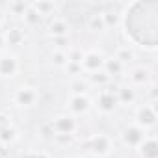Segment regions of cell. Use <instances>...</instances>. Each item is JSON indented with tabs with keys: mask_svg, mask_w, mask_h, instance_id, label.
Returning <instances> with one entry per match:
<instances>
[{
	"mask_svg": "<svg viewBox=\"0 0 158 158\" xmlns=\"http://www.w3.org/2000/svg\"><path fill=\"white\" fill-rule=\"evenodd\" d=\"M88 151L93 156H106L112 151V141H110L108 136L99 134V136H95V138H91L88 141Z\"/></svg>",
	"mask_w": 158,
	"mask_h": 158,
	"instance_id": "5b68a950",
	"label": "cell"
},
{
	"mask_svg": "<svg viewBox=\"0 0 158 158\" xmlns=\"http://www.w3.org/2000/svg\"><path fill=\"white\" fill-rule=\"evenodd\" d=\"M136 119H138V127L141 130L154 127V123H156V102H151V104L141 106L138 110V114H136Z\"/></svg>",
	"mask_w": 158,
	"mask_h": 158,
	"instance_id": "277c9868",
	"label": "cell"
},
{
	"mask_svg": "<svg viewBox=\"0 0 158 158\" xmlns=\"http://www.w3.org/2000/svg\"><path fill=\"white\" fill-rule=\"evenodd\" d=\"M82 58H84V52L80 48H69L67 52V60L71 63H82Z\"/></svg>",
	"mask_w": 158,
	"mask_h": 158,
	"instance_id": "d4e9b609",
	"label": "cell"
},
{
	"mask_svg": "<svg viewBox=\"0 0 158 158\" xmlns=\"http://www.w3.org/2000/svg\"><path fill=\"white\" fill-rule=\"evenodd\" d=\"M4 45H6V37H4V34L0 32V50L4 48Z\"/></svg>",
	"mask_w": 158,
	"mask_h": 158,
	"instance_id": "1f68e13d",
	"label": "cell"
},
{
	"mask_svg": "<svg viewBox=\"0 0 158 158\" xmlns=\"http://www.w3.org/2000/svg\"><path fill=\"white\" fill-rule=\"evenodd\" d=\"M28 6H30V4H26V2H10V4H8V10H10V13L23 17V13L28 10Z\"/></svg>",
	"mask_w": 158,
	"mask_h": 158,
	"instance_id": "cb8c5ba5",
	"label": "cell"
},
{
	"mask_svg": "<svg viewBox=\"0 0 158 158\" xmlns=\"http://www.w3.org/2000/svg\"><path fill=\"white\" fill-rule=\"evenodd\" d=\"M128 78L134 86H145V84L151 82V71L147 67H138L128 74Z\"/></svg>",
	"mask_w": 158,
	"mask_h": 158,
	"instance_id": "7c38bea8",
	"label": "cell"
},
{
	"mask_svg": "<svg viewBox=\"0 0 158 158\" xmlns=\"http://www.w3.org/2000/svg\"><path fill=\"white\" fill-rule=\"evenodd\" d=\"M37 91L32 88V86H21L15 89L13 93V102L17 106H23V108H28V106H34L35 101H37Z\"/></svg>",
	"mask_w": 158,
	"mask_h": 158,
	"instance_id": "3957f363",
	"label": "cell"
},
{
	"mask_svg": "<svg viewBox=\"0 0 158 158\" xmlns=\"http://www.w3.org/2000/svg\"><path fill=\"white\" fill-rule=\"evenodd\" d=\"M89 30H91V32H104V30H106V26H104V21H102V15H101V13L91 15V19H89Z\"/></svg>",
	"mask_w": 158,
	"mask_h": 158,
	"instance_id": "7402d4cb",
	"label": "cell"
},
{
	"mask_svg": "<svg viewBox=\"0 0 158 158\" xmlns=\"http://www.w3.org/2000/svg\"><path fill=\"white\" fill-rule=\"evenodd\" d=\"M69 110L74 115H84L91 110V99L88 95H73L69 99Z\"/></svg>",
	"mask_w": 158,
	"mask_h": 158,
	"instance_id": "ba28073f",
	"label": "cell"
},
{
	"mask_svg": "<svg viewBox=\"0 0 158 158\" xmlns=\"http://www.w3.org/2000/svg\"><path fill=\"white\" fill-rule=\"evenodd\" d=\"M97 108L102 114H112L117 108V97H115V93H112L108 89H102L99 93V97H97Z\"/></svg>",
	"mask_w": 158,
	"mask_h": 158,
	"instance_id": "9c48e42d",
	"label": "cell"
},
{
	"mask_svg": "<svg viewBox=\"0 0 158 158\" xmlns=\"http://www.w3.org/2000/svg\"><path fill=\"white\" fill-rule=\"evenodd\" d=\"M67 52L65 50H54L52 52V63L56 65V67H65L67 65Z\"/></svg>",
	"mask_w": 158,
	"mask_h": 158,
	"instance_id": "603a6c76",
	"label": "cell"
},
{
	"mask_svg": "<svg viewBox=\"0 0 158 158\" xmlns=\"http://www.w3.org/2000/svg\"><path fill=\"white\" fill-rule=\"evenodd\" d=\"M4 37H6V41H8L10 45H21V43L24 41V32H23L21 28H10Z\"/></svg>",
	"mask_w": 158,
	"mask_h": 158,
	"instance_id": "d6986e66",
	"label": "cell"
},
{
	"mask_svg": "<svg viewBox=\"0 0 158 158\" xmlns=\"http://www.w3.org/2000/svg\"><path fill=\"white\" fill-rule=\"evenodd\" d=\"M2 21H4V13H2V10H0V24H2Z\"/></svg>",
	"mask_w": 158,
	"mask_h": 158,
	"instance_id": "d6a6232c",
	"label": "cell"
},
{
	"mask_svg": "<svg viewBox=\"0 0 158 158\" xmlns=\"http://www.w3.org/2000/svg\"><path fill=\"white\" fill-rule=\"evenodd\" d=\"M115 97H117V104L128 106V104H134V101H136V91H134L132 88H128V86H119Z\"/></svg>",
	"mask_w": 158,
	"mask_h": 158,
	"instance_id": "4fadbf2b",
	"label": "cell"
},
{
	"mask_svg": "<svg viewBox=\"0 0 158 158\" xmlns=\"http://www.w3.org/2000/svg\"><path fill=\"white\" fill-rule=\"evenodd\" d=\"M69 74H82V67H80V63H71V61H67V65L63 67Z\"/></svg>",
	"mask_w": 158,
	"mask_h": 158,
	"instance_id": "4316f807",
	"label": "cell"
},
{
	"mask_svg": "<svg viewBox=\"0 0 158 158\" xmlns=\"http://www.w3.org/2000/svg\"><path fill=\"white\" fill-rule=\"evenodd\" d=\"M121 139H123V143L128 145V147H139V145L143 143V139H145V134H143V130H141L138 125H130V127H127V128L123 130Z\"/></svg>",
	"mask_w": 158,
	"mask_h": 158,
	"instance_id": "52a82bcc",
	"label": "cell"
},
{
	"mask_svg": "<svg viewBox=\"0 0 158 158\" xmlns=\"http://www.w3.org/2000/svg\"><path fill=\"white\" fill-rule=\"evenodd\" d=\"M10 125H11V119H10V115H6V114H0V128L10 127Z\"/></svg>",
	"mask_w": 158,
	"mask_h": 158,
	"instance_id": "f546056e",
	"label": "cell"
},
{
	"mask_svg": "<svg viewBox=\"0 0 158 158\" xmlns=\"http://www.w3.org/2000/svg\"><path fill=\"white\" fill-rule=\"evenodd\" d=\"M138 149H139L141 158H158V147H156V141H154V136L152 134L149 138H145L143 143Z\"/></svg>",
	"mask_w": 158,
	"mask_h": 158,
	"instance_id": "8fae6325",
	"label": "cell"
},
{
	"mask_svg": "<svg viewBox=\"0 0 158 158\" xmlns=\"http://www.w3.org/2000/svg\"><path fill=\"white\" fill-rule=\"evenodd\" d=\"M115 60H117V61H121L123 65H127V63H130L132 60H136V52H134L130 47H123V48H119V50H117Z\"/></svg>",
	"mask_w": 158,
	"mask_h": 158,
	"instance_id": "ffe728a7",
	"label": "cell"
},
{
	"mask_svg": "<svg viewBox=\"0 0 158 158\" xmlns=\"http://www.w3.org/2000/svg\"><path fill=\"white\" fill-rule=\"evenodd\" d=\"M80 67H82V73H88V74L99 73L104 67V56L101 52H97V50H89V52L84 54Z\"/></svg>",
	"mask_w": 158,
	"mask_h": 158,
	"instance_id": "7a4b0ae2",
	"label": "cell"
},
{
	"mask_svg": "<svg viewBox=\"0 0 158 158\" xmlns=\"http://www.w3.org/2000/svg\"><path fill=\"white\" fill-rule=\"evenodd\" d=\"M54 139L58 145H69L73 141V136H54Z\"/></svg>",
	"mask_w": 158,
	"mask_h": 158,
	"instance_id": "f1b7e54d",
	"label": "cell"
},
{
	"mask_svg": "<svg viewBox=\"0 0 158 158\" xmlns=\"http://www.w3.org/2000/svg\"><path fill=\"white\" fill-rule=\"evenodd\" d=\"M102 15V21H104V26L106 28H115L119 26V13L117 11H104L101 13Z\"/></svg>",
	"mask_w": 158,
	"mask_h": 158,
	"instance_id": "44dd1931",
	"label": "cell"
},
{
	"mask_svg": "<svg viewBox=\"0 0 158 158\" xmlns=\"http://www.w3.org/2000/svg\"><path fill=\"white\" fill-rule=\"evenodd\" d=\"M19 71V60L15 54H0V78L15 76Z\"/></svg>",
	"mask_w": 158,
	"mask_h": 158,
	"instance_id": "8992f818",
	"label": "cell"
},
{
	"mask_svg": "<svg viewBox=\"0 0 158 158\" xmlns=\"http://www.w3.org/2000/svg\"><path fill=\"white\" fill-rule=\"evenodd\" d=\"M0 158H4V156H2V154H0Z\"/></svg>",
	"mask_w": 158,
	"mask_h": 158,
	"instance_id": "e575fe53",
	"label": "cell"
},
{
	"mask_svg": "<svg viewBox=\"0 0 158 158\" xmlns=\"http://www.w3.org/2000/svg\"><path fill=\"white\" fill-rule=\"evenodd\" d=\"M86 89H88V84H84V82L73 84V95H86Z\"/></svg>",
	"mask_w": 158,
	"mask_h": 158,
	"instance_id": "83f0119b",
	"label": "cell"
},
{
	"mask_svg": "<svg viewBox=\"0 0 158 158\" xmlns=\"http://www.w3.org/2000/svg\"><path fill=\"white\" fill-rule=\"evenodd\" d=\"M23 23H24V26H28V28H35V26H39L41 24V21H43V17L32 8V6H28V10L23 13Z\"/></svg>",
	"mask_w": 158,
	"mask_h": 158,
	"instance_id": "9a60e30c",
	"label": "cell"
},
{
	"mask_svg": "<svg viewBox=\"0 0 158 158\" xmlns=\"http://www.w3.org/2000/svg\"><path fill=\"white\" fill-rule=\"evenodd\" d=\"M47 32L52 37H65L69 34V23L61 17H54V19H50V23L47 26Z\"/></svg>",
	"mask_w": 158,
	"mask_h": 158,
	"instance_id": "30bf717a",
	"label": "cell"
},
{
	"mask_svg": "<svg viewBox=\"0 0 158 158\" xmlns=\"http://www.w3.org/2000/svg\"><path fill=\"white\" fill-rule=\"evenodd\" d=\"M54 136H73L76 130V121L73 115H56L50 123Z\"/></svg>",
	"mask_w": 158,
	"mask_h": 158,
	"instance_id": "6da1fadb",
	"label": "cell"
},
{
	"mask_svg": "<svg viewBox=\"0 0 158 158\" xmlns=\"http://www.w3.org/2000/svg\"><path fill=\"white\" fill-rule=\"evenodd\" d=\"M102 71L112 78V76H119V74H123L125 65H123L121 61H117L115 58H110V60H104V67H102Z\"/></svg>",
	"mask_w": 158,
	"mask_h": 158,
	"instance_id": "2e32d148",
	"label": "cell"
},
{
	"mask_svg": "<svg viewBox=\"0 0 158 158\" xmlns=\"http://www.w3.org/2000/svg\"><path fill=\"white\" fill-rule=\"evenodd\" d=\"M73 158H82V156H73Z\"/></svg>",
	"mask_w": 158,
	"mask_h": 158,
	"instance_id": "836d02e7",
	"label": "cell"
},
{
	"mask_svg": "<svg viewBox=\"0 0 158 158\" xmlns=\"http://www.w3.org/2000/svg\"><path fill=\"white\" fill-rule=\"evenodd\" d=\"M54 43H56V50H65V52H67V47L71 45L67 35L65 37H54Z\"/></svg>",
	"mask_w": 158,
	"mask_h": 158,
	"instance_id": "484cf974",
	"label": "cell"
},
{
	"mask_svg": "<svg viewBox=\"0 0 158 158\" xmlns=\"http://www.w3.org/2000/svg\"><path fill=\"white\" fill-rule=\"evenodd\" d=\"M110 80L112 78L104 73V71H99V73H93V74H89V84L91 86H99V88H106L108 84H110Z\"/></svg>",
	"mask_w": 158,
	"mask_h": 158,
	"instance_id": "ac0fdd59",
	"label": "cell"
},
{
	"mask_svg": "<svg viewBox=\"0 0 158 158\" xmlns=\"http://www.w3.org/2000/svg\"><path fill=\"white\" fill-rule=\"evenodd\" d=\"M17 139H19V132H17V128H15L13 125H10V127H4V128H0V145L8 147V145L15 143Z\"/></svg>",
	"mask_w": 158,
	"mask_h": 158,
	"instance_id": "5bb4252c",
	"label": "cell"
},
{
	"mask_svg": "<svg viewBox=\"0 0 158 158\" xmlns=\"http://www.w3.org/2000/svg\"><path fill=\"white\" fill-rule=\"evenodd\" d=\"M41 17H50V15H54V11L58 10V6L54 4V2H32L30 4Z\"/></svg>",
	"mask_w": 158,
	"mask_h": 158,
	"instance_id": "e0dca14e",
	"label": "cell"
},
{
	"mask_svg": "<svg viewBox=\"0 0 158 158\" xmlns=\"http://www.w3.org/2000/svg\"><path fill=\"white\" fill-rule=\"evenodd\" d=\"M24 158H50V156H48L47 152L41 151V152H30V154H26Z\"/></svg>",
	"mask_w": 158,
	"mask_h": 158,
	"instance_id": "4dcf8cb0",
	"label": "cell"
}]
</instances>
